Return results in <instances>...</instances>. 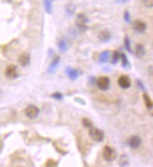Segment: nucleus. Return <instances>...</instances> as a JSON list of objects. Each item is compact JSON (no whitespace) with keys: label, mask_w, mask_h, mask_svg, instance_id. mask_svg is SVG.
<instances>
[{"label":"nucleus","mask_w":153,"mask_h":167,"mask_svg":"<svg viewBox=\"0 0 153 167\" xmlns=\"http://www.w3.org/2000/svg\"><path fill=\"white\" fill-rule=\"evenodd\" d=\"M98 38H99V40L103 43L109 42L111 39V33L108 30H102L101 32L98 34Z\"/></svg>","instance_id":"obj_13"},{"label":"nucleus","mask_w":153,"mask_h":167,"mask_svg":"<svg viewBox=\"0 0 153 167\" xmlns=\"http://www.w3.org/2000/svg\"><path fill=\"white\" fill-rule=\"evenodd\" d=\"M97 85L102 91H106L110 87V79L108 76H100L97 80Z\"/></svg>","instance_id":"obj_6"},{"label":"nucleus","mask_w":153,"mask_h":167,"mask_svg":"<svg viewBox=\"0 0 153 167\" xmlns=\"http://www.w3.org/2000/svg\"><path fill=\"white\" fill-rule=\"evenodd\" d=\"M129 146L133 148V149H136L139 146H140V144L142 143V140L139 136H132L129 139Z\"/></svg>","instance_id":"obj_12"},{"label":"nucleus","mask_w":153,"mask_h":167,"mask_svg":"<svg viewBox=\"0 0 153 167\" xmlns=\"http://www.w3.org/2000/svg\"><path fill=\"white\" fill-rule=\"evenodd\" d=\"M65 74L67 75V76H68L70 79L76 80L79 76L80 72L78 69L72 68V67H67V68L65 69Z\"/></svg>","instance_id":"obj_7"},{"label":"nucleus","mask_w":153,"mask_h":167,"mask_svg":"<svg viewBox=\"0 0 153 167\" xmlns=\"http://www.w3.org/2000/svg\"><path fill=\"white\" fill-rule=\"evenodd\" d=\"M58 47H59L61 52H65L68 49V44H67L66 40L64 38H61L58 41Z\"/></svg>","instance_id":"obj_14"},{"label":"nucleus","mask_w":153,"mask_h":167,"mask_svg":"<svg viewBox=\"0 0 153 167\" xmlns=\"http://www.w3.org/2000/svg\"><path fill=\"white\" fill-rule=\"evenodd\" d=\"M137 83H138V86H139V87H140V88H141V89L143 90V91H145V90H146V88H145V87H144V85H143V83H142V82H141V81H140V80H139V79L137 80Z\"/></svg>","instance_id":"obj_26"},{"label":"nucleus","mask_w":153,"mask_h":167,"mask_svg":"<svg viewBox=\"0 0 153 167\" xmlns=\"http://www.w3.org/2000/svg\"><path fill=\"white\" fill-rule=\"evenodd\" d=\"M24 112H25L26 116L29 117V119H34L40 114V110H39V108L35 105H29L26 107Z\"/></svg>","instance_id":"obj_3"},{"label":"nucleus","mask_w":153,"mask_h":167,"mask_svg":"<svg viewBox=\"0 0 153 167\" xmlns=\"http://www.w3.org/2000/svg\"><path fill=\"white\" fill-rule=\"evenodd\" d=\"M118 84L122 89H128L130 87V79L128 76L122 75L118 79Z\"/></svg>","instance_id":"obj_10"},{"label":"nucleus","mask_w":153,"mask_h":167,"mask_svg":"<svg viewBox=\"0 0 153 167\" xmlns=\"http://www.w3.org/2000/svg\"><path fill=\"white\" fill-rule=\"evenodd\" d=\"M52 97L54 99H57V100H61L64 96H62V93H61L60 92H56V93H52Z\"/></svg>","instance_id":"obj_24"},{"label":"nucleus","mask_w":153,"mask_h":167,"mask_svg":"<svg viewBox=\"0 0 153 167\" xmlns=\"http://www.w3.org/2000/svg\"><path fill=\"white\" fill-rule=\"evenodd\" d=\"M52 1H55V0H52Z\"/></svg>","instance_id":"obj_29"},{"label":"nucleus","mask_w":153,"mask_h":167,"mask_svg":"<svg viewBox=\"0 0 153 167\" xmlns=\"http://www.w3.org/2000/svg\"><path fill=\"white\" fill-rule=\"evenodd\" d=\"M18 62L22 67H26L30 62V55L29 53H22L18 58Z\"/></svg>","instance_id":"obj_8"},{"label":"nucleus","mask_w":153,"mask_h":167,"mask_svg":"<svg viewBox=\"0 0 153 167\" xmlns=\"http://www.w3.org/2000/svg\"><path fill=\"white\" fill-rule=\"evenodd\" d=\"M120 59H121V64H122L123 68H126V69L129 68V67H130L129 61L128 60L127 56H126L124 53H120Z\"/></svg>","instance_id":"obj_18"},{"label":"nucleus","mask_w":153,"mask_h":167,"mask_svg":"<svg viewBox=\"0 0 153 167\" xmlns=\"http://www.w3.org/2000/svg\"><path fill=\"white\" fill-rule=\"evenodd\" d=\"M18 167H23V166H18Z\"/></svg>","instance_id":"obj_28"},{"label":"nucleus","mask_w":153,"mask_h":167,"mask_svg":"<svg viewBox=\"0 0 153 167\" xmlns=\"http://www.w3.org/2000/svg\"><path fill=\"white\" fill-rule=\"evenodd\" d=\"M119 164L122 166V167H125L129 164V158L127 155H122L120 158V161H119Z\"/></svg>","instance_id":"obj_21"},{"label":"nucleus","mask_w":153,"mask_h":167,"mask_svg":"<svg viewBox=\"0 0 153 167\" xmlns=\"http://www.w3.org/2000/svg\"><path fill=\"white\" fill-rule=\"evenodd\" d=\"M143 99H144V102H145V105H146V107L147 108V109H152V108H153V101L151 100L150 96H148L147 93H144Z\"/></svg>","instance_id":"obj_17"},{"label":"nucleus","mask_w":153,"mask_h":167,"mask_svg":"<svg viewBox=\"0 0 153 167\" xmlns=\"http://www.w3.org/2000/svg\"><path fill=\"white\" fill-rule=\"evenodd\" d=\"M124 46H125V48L127 49V50L132 53V46H130V40L129 37H125V40H124Z\"/></svg>","instance_id":"obj_22"},{"label":"nucleus","mask_w":153,"mask_h":167,"mask_svg":"<svg viewBox=\"0 0 153 167\" xmlns=\"http://www.w3.org/2000/svg\"><path fill=\"white\" fill-rule=\"evenodd\" d=\"M124 20H125L126 23H128V24L130 23V14H129V12L128 11H126L124 12Z\"/></svg>","instance_id":"obj_25"},{"label":"nucleus","mask_w":153,"mask_h":167,"mask_svg":"<svg viewBox=\"0 0 153 167\" xmlns=\"http://www.w3.org/2000/svg\"><path fill=\"white\" fill-rule=\"evenodd\" d=\"M44 10H46V13L51 14L53 11L52 0H44Z\"/></svg>","instance_id":"obj_19"},{"label":"nucleus","mask_w":153,"mask_h":167,"mask_svg":"<svg viewBox=\"0 0 153 167\" xmlns=\"http://www.w3.org/2000/svg\"><path fill=\"white\" fill-rule=\"evenodd\" d=\"M133 29L136 32L143 33V32H145L146 29H147V24L141 20H136L133 23Z\"/></svg>","instance_id":"obj_9"},{"label":"nucleus","mask_w":153,"mask_h":167,"mask_svg":"<svg viewBox=\"0 0 153 167\" xmlns=\"http://www.w3.org/2000/svg\"><path fill=\"white\" fill-rule=\"evenodd\" d=\"M146 54V49L143 44H137L135 46V55L137 58H142L145 56Z\"/></svg>","instance_id":"obj_15"},{"label":"nucleus","mask_w":153,"mask_h":167,"mask_svg":"<svg viewBox=\"0 0 153 167\" xmlns=\"http://www.w3.org/2000/svg\"><path fill=\"white\" fill-rule=\"evenodd\" d=\"M129 1V0H115L116 3H119V4H125L127 3Z\"/></svg>","instance_id":"obj_27"},{"label":"nucleus","mask_w":153,"mask_h":167,"mask_svg":"<svg viewBox=\"0 0 153 167\" xmlns=\"http://www.w3.org/2000/svg\"><path fill=\"white\" fill-rule=\"evenodd\" d=\"M119 60H120V53L118 51H114L112 53V64H116Z\"/></svg>","instance_id":"obj_20"},{"label":"nucleus","mask_w":153,"mask_h":167,"mask_svg":"<svg viewBox=\"0 0 153 167\" xmlns=\"http://www.w3.org/2000/svg\"><path fill=\"white\" fill-rule=\"evenodd\" d=\"M102 156H103V159L107 161H114L116 157V152L112 147L109 146H106L104 148H103V152H102Z\"/></svg>","instance_id":"obj_4"},{"label":"nucleus","mask_w":153,"mask_h":167,"mask_svg":"<svg viewBox=\"0 0 153 167\" xmlns=\"http://www.w3.org/2000/svg\"><path fill=\"white\" fill-rule=\"evenodd\" d=\"M5 75L8 79H14L18 76V70L17 67L14 64H10L7 66V68L5 70Z\"/></svg>","instance_id":"obj_5"},{"label":"nucleus","mask_w":153,"mask_h":167,"mask_svg":"<svg viewBox=\"0 0 153 167\" xmlns=\"http://www.w3.org/2000/svg\"><path fill=\"white\" fill-rule=\"evenodd\" d=\"M60 61H61L60 56H55L52 59V61H50V64H49V66H48V72H49V73L52 74L57 70L58 66H59V64H60Z\"/></svg>","instance_id":"obj_11"},{"label":"nucleus","mask_w":153,"mask_h":167,"mask_svg":"<svg viewBox=\"0 0 153 167\" xmlns=\"http://www.w3.org/2000/svg\"><path fill=\"white\" fill-rule=\"evenodd\" d=\"M89 135L94 141L96 142H102L104 140V132L101 129L97 128H90Z\"/></svg>","instance_id":"obj_2"},{"label":"nucleus","mask_w":153,"mask_h":167,"mask_svg":"<svg viewBox=\"0 0 153 167\" xmlns=\"http://www.w3.org/2000/svg\"><path fill=\"white\" fill-rule=\"evenodd\" d=\"M88 18L85 16L82 13H80L78 16H76V28L79 29V31L82 32H84L86 31L88 29Z\"/></svg>","instance_id":"obj_1"},{"label":"nucleus","mask_w":153,"mask_h":167,"mask_svg":"<svg viewBox=\"0 0 153 167\" xmlns=\"http://www.w3.org/2000/svg\"><path fill=\"white\" fill-rule=\"evenodd\" d=\"M110 55H111V52L109 50H106V51H103L100 55H99V58H98V61L101 64H105L108 61H109L110 59Z\"/></svg>","instance_id":"obj_16"},{"label":"nucleus","mask_w":153,"mask_h":167,"mask_svg":"<svg viewBox=\"0 0 153 167\" xmlns=\"http://www.w3.org/2000/svg\"><path fill=\"white\" fill-rule=\"evenodd\" d=\"M82 124H83V126L85 128H92V122L90 121L89 119H87V118H83L82 119Z\"/></svg>","instance_id":"obj_23"}]
</instances>
